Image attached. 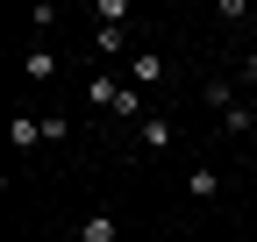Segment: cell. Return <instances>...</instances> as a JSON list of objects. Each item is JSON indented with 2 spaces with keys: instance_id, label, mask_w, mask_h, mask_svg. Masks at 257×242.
I'll return each instance as SVG.
<instances>
[{
  "instance_id": "1",
  "label": "cell",
  "mask_w": 257,
  "mask_h": 242,
  "mask_svg": "<svg viewBox=\"0 0 257 242\" xmlns=\"http://www.w3.org/2000/svg\"><path fill=\"white\" fill-rule=\"evenodd\" d=\"M128 86H136V93H143V86H165V57H157V50H136V57H128V72H121Z\"/></svg>"
},
{
  "instance_id": "2",
  "label": "cell",
  "mask_w": 257,
  "mask_h": 242,
  "mask_svg": "<svg viewBox=\"0 0 257 242\" xmlns=\"http://www.w3.org/2000/svg\"><path fill=\"white\" fill-rule=\"evenodd\" d=\"M172 142H179V136H172V121H165V114H150L143 128H136V150H143V157H165Z\"/></svg>"
},
{
  "instance_id": "3",
  "label": "cell",
  "mask_w": 257,
  "mask_h": 242,
  "mask_svg": "<svg viewBox=\"0 0 257 242\" xmlns=\"http://www.w3.org/2000/svg\"><path fill=\"white\" fill-rule=\"evenodd\" d=\"M79 242H121V221L114 214H86L79 221Z\"/></svg>"
},
{
  "instance_id": "4",
  "label": "cell",
  "mask_w": 257,
  "mask_h": 242,
  "mask_svg": "<svg viewBox=\"0 0 257 242\" xmlns=\"http://www.w3.org/2000/svg\"><path fill=\"white\" fill-rule=\"evenodd\" d=\"M186 192H193V200H214V192H221V171H214V164H193V171H186Z\"/></svg>"
},
{
  "instance_id": "5",
  "label": "cell",
  "mask_w": 257,
  "mask_h": 242,
  "mask_svg": "<svg viewBox=\"0 0 257 242\" xmlns=\"http://www.w3.org/2000/svg\"><path fill=\"white\" fill-rule=\"evenodd\" d=\"M8 142H15V150H43V121H29V114H15V128H8Z\"/></svg>"
},
{
  "instance_id": "6",
  "label": "cell",
  "mask_w": 257,
  "mask_h": 242,
  "mask_svg": "<svg viewBox=\"0 0 257 242\" xmlns=\"http://www.w3.org/2000/svg\"><path fill=\"white\" fill-rule=\"evenodd\" d=\"M200 100H207L214 114H229V107H236V86H229V78H207V86H200Z\"/></svg>"
},
{
  "instance_id": "7",
  "label": "cell",
  "mask_w": 257,
  "mask_h": 242,
  "mask_svg": "<svg viewBox=\"0 0 257 242\" xmlns=\"http://www.w3.org/2000/svg\"><path fill=\"white\" fill-rule=\"evenodd\" d=\"M22 72H29V78H57V50H29Z\"/></svg>"
},
{
  "instance_id": "8",
  "label": "cell",
  "mask_w": 257,
  "mask_h": 242,
  "mask_svg": "<svg viewBox=\"0 0 257 242\" xmlns=\"http://www.w3.org/2000/svg\"><path fill=\"white\" fill-rule=\"evenodd\" d=\"M114 93H121V78H107V72L86 78V100H93V107H114Z\"/></svg>"
},
{
  "instance_id": "9",
  "label": "cell",
  "mask_w": 257,
  "mask_h": 242,
  "mask_svg": "<svg viewBox=\"0 0 257 242\" xmlns=\"http://www.w3.org/2000/svg\"><path fill=\"white\" fill-rule=\"evenodd\" d=\"M93 50H100V57H121L128 50V28H93Z\"/></svg>"
},
{
  "instance_id": "10",
  "label": "cell",
  "mask_w": 257,
  "mask_h": 242,
  "mask_svg": "<svg viewBox=\"0 0 257 242\" xmlns=\"http://www.w3.org/2000/svg\"><path fill=\"white\" fill-rule=\"evenodd\" d=\"M221 136H236V142H243V136H257V128H250V107H243V100H236L229 114H221Z\"/></svg>"
},
{
  "instance_id": "11",
  "label": "cell",
  "mask_w": 257,
  "mask_h": 242,
  "mask_svg": "<svg viewBox=\"0 0 257 242\" xmlns=\"http://www.w3.org/2000/svg\"><path fill=\"white\" fill-rule=\"evenodd\" d=\"M93 14H100V28H121L128 22V0H93Z\"/></svg>"
},
{
  "instance_id": "12",
  "label": "cell",
  "mask_w": 257,
  "mask_h": 242,
  "mask_svg": "<svg viewBox=\"0 0 257 242\" xmlns=\"http://www.w3.org/2000/svg\"><path fill=\"white\" fill-rule=\"evenodd\" d=\"M43 142H72V121H64V114H43Z\"/></svg>"
},
{
  "instance_id": "13",
  "label": "cell",
  "mask_w": 257,
  "mask_h": 242,
  "mask_svg": "<svg viewBox=\"0 0 257 242\" xmlns=\"http://www.w3.org/2000/svg\"><path fill=\"white\" fill-rule=\"evenodd\" d=\"M243 86H257V50H250V57H243Z\"/></svg>"
},
{
  "instance_id": "14",
  "label": "cell",
  "mask_w": 257,
  "mask_h": 242,
  "mask_svg": "<svg viewBox=\"0 0 257 242\" xmlns=\"http://www.w3.org/2000/svg\"><path fill=\"white\" fill-rule=\"evenodd\" d=\"M250 128H257V100H250Z\"/></svg>"
},
{
  "instance_id": "15",
  "label": "cell",
  "mask_w": 257,
  "mask_h": 242,
  "mask_svg": "<svg viewBox=\"0 0 257 242\" xmlns=\"http://www.w3.org/2000/svg\"><path fill=\"white\" fill-rule=\"evenodd\" d=\"M8 242H22V235H8Z\"/></svg>"
}]
</instances>
